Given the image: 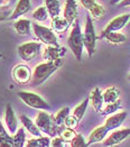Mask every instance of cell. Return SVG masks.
Here are the masks:
<instances>
[{
  "label": "cell",
  "mask_w": 130,
  "mask_h": 147,
  "mask_svg": "<svg viewBox=\"0 0 130 147\" xmlns=\"http://www.w3.org/2000/svg\"><path fill=\"white\" fill-rule=\"evenodd\" d=\"M106 40L111 44H122L127 40V36L121 34V33H118V32H113V33H110L104 36Z\"/></svg>",
  "instance_id": "obj_27"
},
{
  "label": "cell",
  "mask_w": 130,
  "mask_h": 147,
  "mask_svg": "<svg viewBox=\"0 0 130 147\" xmlns=\"http://www.w3.org/2000/svg\"><path fill=\"white\" fill-rule=\"evenodd\" d=\"M48 11L46 9L45 6H42V7H38L37 9L34 10L33 12V18L35 20H38V22H45L48 18Z\"/></svg>",
  "instance_id": "obj_28"
},
{
  "label": "cell",
  "mask_w": 130,
  "mask_h": 147,
  "mask_svg": "<svg viewBox=\"0 0 130 147\" xmlns=\"http://www.w3.org/2000/svg\"><path fill=\"white\" fill-rule=\"evenodd\" d=\"M0 147H12V137L8 131L0 134Z\"/></svg>",
  "instance_id": "obj_32"
},
{
  "label": "cell",
  "mask_w": 130,
  "mask_h": 147,
  "mask_svg": "<svg viewBox=\"0 0 130 147\" xmlns=\"http://www.w3.org/2000/svg\"><path fill=\"white\" fill-rule=\"evenodd\" d=\"M1 57H2V55H1V54H0V59H1Z\"/></svg>",
  "instance_id": "obj_43"
},
{
  "label": "cell",
  "mask_w": 130,
  "mask_h": 147,
  "mask_svg": "<svg viewBox=\"0 0 130 147\" xmlns=\"http://www.w3.org/2000/svg\"><path fill=\"white\" fill-rule=\"evenodd\" d=\"M126 118H127V112L126 111L117 112L115 115H111L106 119V123H104V126H106V128L108 130H115V129L119 128L123 123Z\"/></svg>",
  "instance_id": "obj_13"
},
{
  "label": "cell",
  "mask_w": 130,
  "mask_h": 147,
  "mask_svg": "<svg viewBox=\"0 0 130 147\" xmlns=\"http://www.w3.org/2000/svg\"><path fill=\"white\" fill-rule=\"evenodd\" d=\"M81 1V3H82V6L85 8V9H88L89 11L94 7V5L96 3L95 2V0H80Z\"/></svg>",
  "instance_id": "obj_37"
},
{
  "label": "cell",
  "mask_w": 130,
  "mask_h": 147,
  "mask_svg": "<svg viewBox=\"0 0 130 147\" xmlns=\"http://www.w3.org/2000/svg\"><path fill=\"white\" fill-rule=\"evenodd\" d=\"M121 108V102L117 101V102H113V103H110V105H106V108L102 109L101 115L103 116H109V115H115L117 111Z\"/></svg>",
  "instance_id": "obj_30"
},
{
  "label": "cell",
  "mask_w": 130,
  "mask_h": 147,
  "mask_svg": "<svg viewBox=\"0 0 130 147\" xmlns=\"http://www.w3.org/2000/svg\"><path fill=\"white\" fill-rule=\"evenodd\" d=\"M63 17L71 25L77 19V5L75 0H66L64 6Z\"/></svg>",
  "instance_id": "obj_14"
},
{
  "label": "cell",
  "mask_w": 130,
  "mask_h": 147,
  "mask_svg": "<svg viewBox=\"0 0 130 147\" xmlns=\"http://www.w3.org/2000/svg\"><path fill=\"white\" fill-rule=\"evenodd\" d=\"M66 54L65 47L59 46H46L43 52V59L47 62L57 61Z\"/></svg>",
  "instance_id": "obj_12"
},
{
  "label": "cell",
  "mask_w": 130,
  "mask_h": 147,
  "mask_svg": "<svg viewBox=\"0 0 130 147\" xmlns=\"http://www.w3.org/2000/svg\"><path fill=\"white\" fill-rule=\"evenodd\" d=\"M5 123H6L8 133L10 135H15L17 133V130H18V120H17V117L15 115V111H13L12 107L10 106V103H8L6 106V109H5Z\"/></svg>",
  "instance_id": "obj_11"
},
{
  "label": "cell",
  "mask_w": 130,
  "mask_h": 147,
  "mask_svg": "<svg viewBox=\"0 0 130 147\" xmlns=\"http://www.w3.org/2000/svg\"><path fill=\"white\" fill-rule=\"evenodd\" d=\"M12 78L18 84H26L32 81V78H33L32 70L28 65L17 64L12 69Z\"/></svg>",
  "instance_id": "obj_9"
},
{
  "label": "cell",
  "mask_w": 130,
  "mask_h": 147,
  "mask_svg": "<svg viewBox=\"0 0 130 147\" xmlns=\"http://www.w3.org/2000/svg\"><path fill=\"white\" fill-rule=\"evenodd\" d=\"M5 1H6V0H0V7L5 6Z\"/></svg>",
  "instance_id": "obj_41"
},
{
  "label": "cell",
  "mask_w": 130,
  "mask_h": 147,
  "mask_svg": "<svg viewBox=\"0 0 130 147\" xmlns=\"http://www.w3.org/2000/svg\"><path fill=\"white\" fill-rule=\"evenodd\" d=\"M30 8H32V6H30V0H19V1L17 2V5H16L13 11H12V15H11V17H10V19H11V20H17V19H19V17L25 15V13H27V12L30 10Z\"/></svg>",
  "instance_id": "obj_17"
},
{
  "label": "cell",
  "mask_w": 130,
  "mask_h": 147,
  "mask_svg": "<svg viewBox=\"0 0 130 147\" xmlns=\"http://www.w3.org/2000/svg\"><path fill=\"white\" fill-rule=\"evenodd\" d=\"M121 1H123V0H110V3L111 5H117V3H120Z\"/></svg>",
  "instance_id": "obj_40"
},
{
  "label": "cell",
  "mask_w": 130,
  "mask_h": 147,
  "mask_svg": "<svg viewBox=\"0 0 130 147\" xmlns=\"http://www.w3.org/2000/svg\"><path fill=\"white\" fill-rule=\"evenodd\" d=\"M45 7L47 9L48 15L53 18L59 17L61 13V3L59 0H45Z\"/></svg>",
  "instance_id": "obj_22"
},
{
  "label": "cell",
  "mask_w": 130,
  "mask_h": 147,
  "mask_svg": "<svg viewBox=\"0 0 130 147\" xmlns=\"http://www.w3.org/2000/svg\"><path fill=\"white\" fill-rule=\"evenodd\" d=\"M18 97L23 100L25 105H27L30 108L34 109H39V110H48L49 109V105L40 96L36 94L34 92H28V91H19L18 92Z\"/></svg>",
  "instance_id": "obj_6"
},
{
  "label": "cell",
  "mask_w": 130,
  "mask_h": 147,
  "mask_svg": "<svg viewBox=\"0 0 130 147\" xmlns=\"http://www.w3.org/2000/svg\"><path fill=\"white\" fill-rule=\"evenodd\" d=\"M120 6L121 7H129L130 6V0H123L120 2Z\"/></svg>",
  "instance_id": "obj_38"
},
{
  "label": "cell",
  "mask_w": 130,
  "mask_h": 147,
  "mask_svg": "<svg viewBox=\"0 0 130 147\" xmlns=\"http://www.w3.org/2000/svg\"><path fill=\"white\" fill-rule=\"evenodd\" d=\"M67 44H69V47L72 51L73 55L75 56V59L77 61H81L83 49H84V40H83V33L81 30L79 19H76L73 23L71 33H70V36L67 39Z\"/></svg>",
  "instance_id": "obj_2"
},
{
  "label": "cell",
  "mask_w": 130,
  "mask_h": 147,
  "mask_svg": "<svg viewBox=\"0 0 130 147\" xmlns=\"http://www.w3.org/2000/svg\"><path fill=\"white\" fill-rule=\"evenodd\" d=\"M77 125H79V120L73 116H69L67 118H66V120H65V123H64V126L66 127V128H70V129H75L76 127H77Z\"/></svg>",
  "instance_id": "obj_35"
},
{
  "label": "cell",
  "mask_w": 130,
  "mask_h": 147,
  "mask_svg": "<svg viewBox=\"0 0 130 147\" xmlns=\"http://www.w3.org/2000/svg\"><path fill=\"white\" fill-rule=\"evenodd\" d=\"M129 26H130V22H129Z\"/></svg>",
  "instance_id": "obj_44"
},
{
  "label": "cell",
  "mask_w": 130,
  "mask_h": 147,
  "mask_svg": "<svg viewBox=\"0 0 130 147\" xmlns=\"http://www.w3.org/2000/svg\"><path fill=\"white\" fill-rule=\"evenodd\" d=\"M33 32H34L35 36L42 43H44L45 45H47V46H59L57 37H56L55 33L53 32L52 28H48V27L34 23L33 24Z\"/></svg>",
  "instance_id": "obj_5"
},
{
  "label": "cell",
  "mask_w": 130,
  "mask_h": 147,
  "mask_svg": "<svg viewBox=\"0 0 130 147\" xmlns=\"http://www.w3.org/2000/svg\"><path fill=\"white\" fill-rule=\"evenodd\" d=\"M89 101H90L89 98L84 99L82 102H81L80 105H77V106L74 108V110H73V116H74L79 121L82 120L83 116H84V113H85V111H86V108H88Z\"/></svg>",
  "instance_id": "obj_25"
},
{
  "label": "cell",
  "mask_w": 130,
  "mask_h": 147,
  "mask_svg": "<svg viewBox=\"0 0 130 147\" xmlns=\"http://www.w3.org/2000/svg\"><path fill=\"white\" fill-rule=\"evenodd\" d=\"M128 80L130 81V73H129V75H128Z\"/></svg>",
  "instance_id": "obj_42"
},
{
  "label": "cell",
  "mask_w": 130,
  "mask_h": 147,
  "mask_svg": "<svg viewBox=\"0 0 130 147\" xmlns=\"http://www.w3.org/2000/svg\"><path fill=\"white\" fill-rule=\"evenodd\" d=\"M25 128H19L17 133L12 136V147H24L25 145Z\"/></svg>",
  "instance_id": "obj_26"
},
{
  "label": "cell",
  "mask_w": 130,
  "mask_h": 147,
  "mask_svg": "<svg viewBox=\"0 0 130 147\" xmlns=\"http://www.w3.org/2000/svg\"><path fill=\"white\" fill-rule=\"evenodd\" d=\"M109 133V130L106 128V126H99L96 127L95 129L92 130V133L90 134L86 143H88V146L89 145H92V144H95V143H100V142H103L106 139V134Z\"/></svg>",
  "instance_id": "obj_16"
},
{
  "label": "cell",
  "mask_w": 130,
  "mask_h": 147,
  "mask_svg": "<svg viewBox=\"0 0 130 147\" xmlns=\"http://www.w3.org/2000/svg\"><path fill=\"white\" fill-rule=\"evenodd\" d=\"M36 125L38 127V129L46 134L48 137H56L57 135L61 134V131L65 128V126L63 127H57L55 123H54V120H53V117L47 113L46 111H40L37 117H36L35 120Z\"/></svg>",
  "instance_id": "obj_3"
},
{
  "label": "cell",
  "mask_w": 130,
  "mask_h": 147,
  "mask_svg": "<svg viewBox=\"0 0 130 147\" xmlns=\"http://www.w3.org/2000/svg\"><path fill=\"white\" fill-rule=\"evenodd\" d=\"M40 49H42V43L29 42L18 46V54L23 61L29 62L39 54Z\"/></svg>",
  "instance_id": "obj_7"
},
{
  "label": "cell",
  "mask_w": 130,
  "mask_h": 147,
  "mask_svg": "<svg viewBox=\"0 0 130 147\" xmlns=\"http://www.w3.org/2000/svg\"><path fill=\"white\" fill-rule=\"evenodd\" d=\"M130 22V15L126 13V15H121L118 16L116 18H113L109 24L106 25V27L103 29V32L101 33V35L99 36V38H104L106 35L113 33V32H119L120 29H122L127 24H129Z\"/></svg>",
  "instance_id": "obj_8"
},
{
  "label": "cell",
  "mask_w": 130,
  "mask_h": 147,
  "mask_svg": "<svg viewBox=\"0 0 130 147\" xmlns=\"http://www.w3.org/2000/svg\"><path fill=\"white\" fill-rule=\"evenodd\" d=\"M70 23L64 18V17H56V18H53L52 19V29L53 32H56V33H59V34H63L67 30V28L70 27Z\"/></svg>",
  "instance_id": "obj_19"
},
{
  "label": "cell",
  "mask_w": 130,
  "mask_h": 147,
  "mask_svg": "<svg viewBox=\"0 0 130 147\" xmlns=\"http://www.w3.org/2000/svg\"><path fill=\"white\" fill-rule=\"evenodd\" d=\"M61 65H62V59H59L57 61L45 62V63L38 64L33 72V78L30 81L32 86H39L44 83Z\"/></svg>",
  "instance_id": "obj_1"
},
{
  "label": "cell",
  "mask_w": 130,
  "mask_h": 147,
  "mask_svg": "<svg viewBox=\"0 0 130 147\" xmlns=\"http://www.w3.org/2000/svg\"><path fill=\"white\" fill-rule=\"evenodd\" d=\"M69 116H70V108H69V107L62 108L55 116H53L54 123H55L57 127H63L65 120H66V118H67Z\"/></svg>",
  "instance_id": "obj_23"
},
{
  "label": "cell",
  "mask_w": 130,
  "mask_h": 147,
  "mask_svg": "<svg viewBox=\"0 0 130 147\" xmlns=\"http://www.w3.org/2000/svg\"><path fill=\"white\" fill-rule=\"evenodd\" d=\"M89 99L91 100V105H92L93 109H94L96 112L101 113V112H102L103 103H104V100H103V93L101 92V90H100L98 86L94 88V89L91 91V93H90V96H89Z\"/></svg>",
  "instance_id": "obj_15"
},
{
  "label": "cell",
  "mask_w": 130,
  "mask_h": 147,
  "mask_svg": "<svg viewBox=\"0 0 130 147\" xmlns=\"http://www.w3.org/2000/svg\"><path fill=\"white\" fill-rule=\"evenodd\" d=\"M119 97H120V91L116 86L108 88L103 92V100H104V103H106V105L119 101Z\"/></svg>",
  "instance_id": "obj_21"
},
{
  "label": "cell",
  "mask_w": 130,
  "mask_h": 147,
  "mask_svg": "<svg viewBox=\"0 0 130 147\" xmlns=\"http://www.w3.org/2000/svg\"><path fill=\"white\" fill-rule=\"evenodd\" d=\"M59 136L65 140V142H72L73 140V138L76 136V134H75V131H74V129H70V128H64L62 131H61V134H59Z\"/></svg>",
  "instance_id": "obj_33"
},
{
  "label": "cell",
  "mask_w": 130,
  "mask_h": 147,
  "mask_svg": "<svg viewBox=\"0 0 130 147\" xmlns=\"http://www.w3.org/2000/svg\"><path fill=\"white\" fill-rule=\"evenodd\" d=\"M51 142L49 137H38L28 140L26 147H51Z\"/></svg>",
  "instance_id": "obj_24"
},
{
  "label": "cell",
  "mask_w": 130,
  "mask_h": 147,
  "mask_svg": "<svg viewBox=\"0 0 130 147\" xmlns=\"http://www.w3.org/2000/svg\"><path fill=\"white\" fill-rule=\"evenodd\" d=\"M98 37L95 35V29L93 26V22L91 18V15L89 13L86 16V23L83 33V40H84V47L88 52L89 56H92L95 52V44H96Z\"/></svg>",
  "instance_id": "obj_4"
},
{
  "label": "cell",
  "mask_w": 130,
  "mask_h": 147,
  "mask_svg": "<svg viewBox=\"0 0 130 147\" xmlns=\"http://www.w3.org/2000/svg\"><path fill=\"white\" fill-rule=\"evenodd\" d=\"M30 25H32L30 20L22 18V19H17L13 23V28L19 35L25 36V35H28L30 33Z\"/></svg>",
  "instance_id": "obj_20"
},
{
  "label": "cell",
  "mask_w": 130,
  "mask_h": 147,
  "mask_svg": "<svg viewBox=\"0 0 130 147\" xmlns=\"http://www.w3.org/2000/svg\"><path fill=\"white\" fill-rule=\"evenodd\" d=\"M128 136H130L129 128L115 130L113 133H111V135H109L108 138H106V139L103 140V146L104 147L117 146V145H119L120 143H122Z\"/></svg>",
  "instance_id": "obj_10"
},
{
  "label": "cell",
  "mask_w": 130,
  "mask_h": 147,
  "mask_svg": "<svg viewBox=\"0 0 130 147\" xmlns=\"http://www.w3.org/2000/svg\"><path fill=\"white\" fill-rule=\"evenodd\" d=\"M71 147H88V143L82 135L76 134V136L71 142Z\"/></svg>",
  "instance_id": "obj_34"
},
{
  "label": "cell",
  "mask_w": 130,
  "mask_h": 147,
  "mask_svg": "<svg viewBox=\"0 0 130 147\" xmlns=\"http://www.w3.org/2000/svg\"><path fill=\"white\" fill-rule=\"evenodd\" d=\"M13 9L15 8H12L11 6H8V5L0 7V22L6 20V19H10Z\"/></svg>",
  "instance_id": "obj_31"
},
{
  "label": "cell",
  "mask_w": 130,
  "mask_h": 147,
  "mask_svg": "<svg viewBox=\"0 0 130 147\" xmlns=\"http://www.w3.org/2000/svg\"><path fill=\"white\" fill-rule=\"evenodd\" d=\"M3 133H7V130L5 129L3 125H2V123H1V121H0V134H3Z\"/></svg>",
  "instance_id": "obj_39"
},
{
  "label": "cell",
  "mask_w": 130,
  "mask_h": 147,
  "mask_svg": "<svg viewBox=\"0 0 130 147\" xmlns=\"http://www.w3.org/2000/svg\"><path fill=\"white\" fill-rule=\"evenodd\" d=\"M66 143L61 136H56L52 139L51 142V147H66Z\"/></svg>",
  "instance_id": "obj_36"
},
{
  "label": "cell",
  "mask_w": 130,
  "mask_h": 147,
  "mask_svg": "<svg viewBox=\"0 0 130 147\" xmlns=\"http://www.w3.org/2000/svg\"><path fill=\"white\" fill-rule=\"evenodd\" d=\"M90 15L94 19H101L106 15V8L100 3H95L94 7L90 10Z\"/></svg>",
  "instance_id": "obj_29"
},
{
  "label": "cell",
  "mask_w": 130,
  "mask_h": 147,
  "mask_svg": "<svg viewBox=\"0 0 130 147\" xmlns=\"http://www.w3.org/2000/svg\"><path fill=\"white\" fill-rule=\"evenodd\" d=\"M19 119H20V121L23 123L24 128L26 130H28L29 134H32V135L35 136V137H40V133H42V131L38 129V127H37V125H36L35 121H33L29 117H27V116H25V115H22V116L19 117Z\"/></svg>",
  "instance_id": "obj_18"
}]
</instances>
